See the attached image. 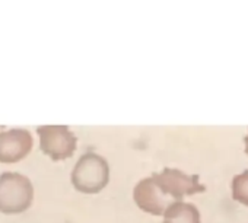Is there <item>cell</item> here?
<instances>
[{"label":"cell","mask_w":248,"mask_h":223,"mask_svg":"<svg viewBox=\"0 0 248 223\" xmlns=\"http://www.w3.org/2000/svg\"><path fill=\"white\" fill-rule=\"evenodd\" d=\"M34 198V187L28 177L18 172L0 175V211L21 213L27 210Z\"/></svg>","instance_id":"cell-3"},{"label":"cell","mask_w":248,"mask_h":223,"mask_svg":"<svg viewBox=\"0 0 248 223\" xmlns=\"http://www.w3.org/2000/svg\"><path fill=\"white\" fill-rule=\"evenodd\" d=\"M32 148V136L27 129L0 132V162H16L28 155Z\"/></svg>","instance_id":"cell-5"},{"label":"cell","mask_w":248,"mask_h":223,"mask_svg":"<svg viewBox=\"0 0 248 223\" xmlns=\"http://www.w3.org/2000/svg\"><path fill=\"white\" fill-rule=\"evenodd\" d=\"M232 197L248 207V169L232 178Z\"/></svg>","instance_id":"cell-7"},{"label":"cell","mask_w":248,"mask_h":223,"mask_svg":"<svg viewBox=\"0 0 248 223\" xmlns=\"http://www.w3.org/2000/svg\"><path fill=\"white\" fill-rule=\"evenodd\" d=\"M162 223H202L200 211L193 203L178 201L167 208Z\"/></svg>","instance_id":"cell-6"},{"label":"cell","mask_w":248,"mask_h":223,"mask_svg":"<svg viewBox=\"0 0 248 223\" xmlns=\"http://www.w3.org/2000/svg\"><path fill=\"white\" fill-rule=\"evenodd\" d=\"M108 162L95 152H86L82 155L72 171V182L75 188L86 194L101 191L108 184Z\"/></svg>","instance_id":"cell-2"},{"label":"cell","mask_w":248,"mask_h":223,"mask_svg":"<svg viewBox=\"0 0 248 223\" xmlns=\"http://www.w3.org/2000/svg\"><path fill=\"white\" fill-rule=\"evenodd\" d=\"M37 133L43 152L53 161H62L73 155L78 139L67 126H40Z\"/></svg>","instance_id":"cell-4"},{"label":"cell","mask_w":248,"mask_h":223,"mask_svg":"<svg viewBox=\"0 0 248 223\" xmlns=\"http://www.w3.org/2000/svg\"><path fill=\"white\" fill-rule=\"evenodd\" d=\"M204 190L199 175H190L175 168H165L140 179L133 190V198L142 210L159 216L171 204L183 201L186 195Z\"/></svg>","instance_id":"cell-1"},{"label":"cell","mask_w":248,"mask_h":223,"mask_svg":"<svg viewBox=\"0 0 248 223\" xmlns=\"http://www.w3.org/2000/svg\"><path fill=\"white\" fill-rule=\"evenodd\" d=\"M244 143H245V153L248 155V133H247V136L244 137Z\"/></svg>","instance_id":"cell-8"}]
</instances>
